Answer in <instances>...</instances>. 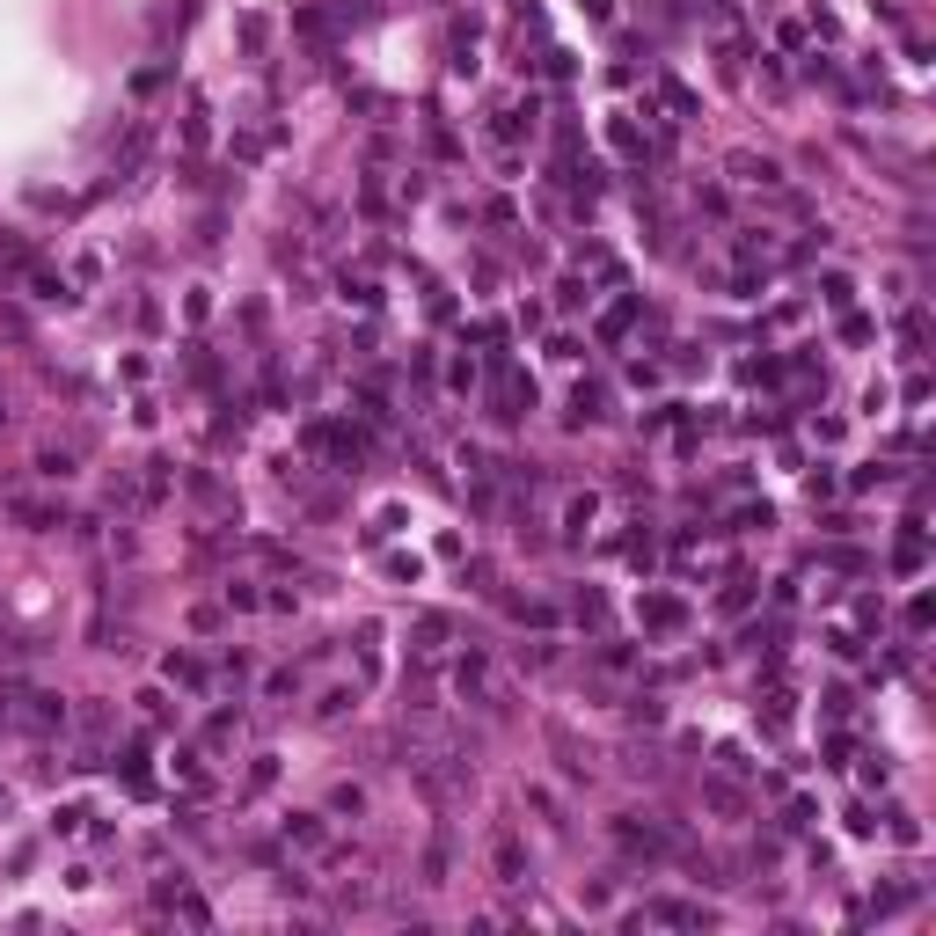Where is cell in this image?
<instances>
[{"mask_svg": "<svg viewBox=\"0 0 936 936\" xmlns=\"http://www.w3.org/2000/svg\"><path fill=\"white\" fill-rule=\"evenodd\" d=\"M651 922H666V929H710L717 915L702 900H644L637 915H622V929H651Z\"/></svg>", "mask_w": 936, "mask_h": 936, "instance_id": "6da1fadb", "label": "cell"}, {"mask_svg": "<svg viewBox=\"0 0 936 936\" xmlns=\"http://www.w3.org/2000/svg\"><path fill=\"white\" fill-rule=\"evenodd\" d=\"M66 724H74V710H66L59 695H44V688L15 695V732H66Z\"/></svg>", "mask_w": 936, "mask_h": 936, "instance_id": "7a4b0ae2", "label": "cell"}, {"mask_svg": "<svg viewBox=\"0 0 936 936\" xmlns=\"http://www.w3.org/2000/svg\"><path fill=\"white\" fill-rule=\"evenodd\" d=\"M615 841H622L629 856H651V863H659V856H673V841H666L659 827H651V819H637V812H622V819H615Z\"/></svg>", "mask_w": 936, "mask_h": 936, "instance_id": "3957f363", "label": "cell"}, {"mask_svg": "<svg viewBox=\"0 0 936 936\" xmlns=\"http://www.w3.org/2000/svg\"><path fill=\"white\" fill-rule=\"evenodd\" d=\"M30 468H37L44 483H66V476H74V468H81V439H44Z\"/></svg>", "mask_w": 936, "mask_h": 936, "instance_id": "277c9868", "label": "cell"}, {"mask_svg": "<svg viewBox=\"0 0 936 936\" xmlns=\"http://www.w3.org/2000/svg\"><path fill=\"white\" fill-rule=\"evenodd\" d=\"M8 520H22L30 534H52V527H74L66 520V505H52V498H8Z\"/></svg>", "mask_w": 936, "mask_h": 936, "instance_id": "5b68a950", "label": "cell"}, {"mask_svg": "<svg viewBox=\"0 0 936 936\" xmlns=\"http://www.w3.org/2000/svg\"><path fill=\"white\" fill-rule=\"evenodd\" d=\"M454 695H468V702H498V695H490V659H483V651H461V659H454Z\"/></svg>", "mask_w": 936, "mask_h": 936, "instance_id": "8992f818", "label": "cell"}, {"mask_svg": "<svg viewBox=\"0 0 936 936\" xmlns=\"http://www.w3.org/2000/svg\"><path fill=\"white\" fill-rule=\"evenodd\" d=\"M724 169H732V183H746V191H783V169L768 154H732Z\"/></svg>", "mask_w": 936, "mask_h": 936, "instance_id": "52a82bcc", "label": "cell"}, {"mask_svg": "<svg viewBox=\"0 0 936 936\" xmlns=\"http://www.w3.org/2000/svg\"><path fill=\"white\" fill-rule=\"evenodd\" d=\"M286 849L330 856V819H322V812H293V819H286Z\"/></svg>", "mask_w": 936, "mask_h": 936, "instance_id": "ba28073f", "label": "cell"}, {"mask_svg": "<svg viewBox=\"0 0 936 936\" xmlns=\"http://www.w3.org/2000/svg\"><path fill=\"white\" fill-rule=\"evenodd\" d=\"M732 256H739V264H776V256H783V242H776V234H768V227H739L732 234Z\"/></svg>", "mask_w": 936, "mask_h": 936, "instance_id": "9c48e42d", "label": "cell"}, {"mask_svg": "<svg viewBox=\"0 0 936 936\" xmlns=\"http://www.w3.org/2000/svg\"><path fill=\"white\" fill-rule=\"evenodd\" d=\"M490 871H498V885H527V849H520V834H498V841H490Z\"/></svg>", "mask_w": 936, "mask_h": 936, "instance_id": "30bf717a", "label": "cell"}, {"mask_svg": "<svg viewBox=\"0 0 936 936\" xmlns=\"http://www.w3.org/2000/svg\"><path fill=\"white\" fill-rule=\"evenodd\" d=\"M637 622H644V629H681L688 607L673 600V593H644V600H637Z\"/></svg>", "mask_w": 936, "mask_h": 936, "instance_id": "8fae6325", "label": "cell"}, {"mask_svg": "<svg viewBox=\"0 0 936 936\" xmlns=\"http://www.w3.org/2000/svg\"><path fill=\"white\" fill-rule=\"evenodd\" d=\"M702 805H710L717 819H739V812H746V790H739L732 776H710V783H702Z\"/></svg>", "mask_w": 936, "mask_h": 936, "instance_id": "7c38bea8", "label": "cell"}, {"mask_svg": "<svg viewBox=\"0 0 936 936\" xmlns=\"http://www.w3.org/2000/svg\"><path fill=\"white\" fill-rule=\"evenodd\" d=\"M351 659H359V681L381 673V622H359V629H351Z\"/></svg>", "mask_w": 936, "mask_h": 936, "instance_id": "4fadbf2b", "label": "cell"}, {"mask_svg": "<svg viewBox=\"0 0 936 936\" xmlns=\"http://www.w3.org/2000/svg\"><path fill=\"white\" fill-rule=\"evenodd\" d=\"M161 673H169L176 688H191V695H198V688H213V673H205V659H191V651H169V659H161Z\"/></svg>", "mask_w": 936, "mask_h": 936, "instance_id": "5bb4252c", "label": "cell"}, {"mask_svg": "<svg viewBox=\"0 0 936 936\" xmlns=\"http://www.w3.org/2000/svg\"><path fill=\"white\" fill-rule=\"evenodd\" d=\"M454 637V622L447 615H417V659H439V644Z\"/></svg>", "mask_w": 936, "mask_h": 936, "instance_id": "9a60e30c", "label": "cell"}, {"mask_svg": "<svg viewBox=\"0 0 936 936\" xmlns=\"http://www.w3.org/2000/svg\"><path fill=\"white\" fill-rule=\"evenodd\" d=\"M176 776H183V790H198V798L213 790V768H205V754H198V746H183V754H176Z\"/></svg>", "mask_w": 936, "mask_h": 936, "instance_id": "2e32d148", "label": "cell"}, {"mask_svg": "<svg viewBox=\"0 0 936 936\" xmlns=\"http://www.w3.org/2000/svg\"><path fill=\"white\" fill-rule=\"evenodd\" d=\"M351 710H359V681H351V688H330V695L315 702V717H322V724H337V717H351Z\"/></svg>", "mask_w": 936, "mask_h": 936, "instance_id": "e0dca14e", "label": "cell"}, {"mask_svg": "<svg viewBox=\"0 0 936 936\" xmlns=\"http://www.w3.org/2000/svg\"><path fill=\"white\" fill-rule=\"evenodd\" d=\"M593 512H600V498H593V490H585V498H571V505H564V534H571V542H585V527H593Z\"/></svg>", "mask_w": 936, "mask_h": 936, "instance_id": "ac0fdd59", "label": "cell"}, {"mask_svg": "<svg viewBox=\"0 0 936 936\" xmlns=\"http://www.w3.org/2000/svg\"><path fill=\"white\" fill-rule=\"evenodd\" d=\"M191 498H198V505H213V512H227V505H234V498H227V483H220V476H205V468H191Z\"/></svg>", "mask_w": 936, "mask_h": 936, "instance_id": "d6986e66", "label": "cell"}, {"mask_svg": "<svg viewBox=\"0 0 936 936\" xmlns=\"http://www.w3.org/2000/svg\"><path fill=\"white\" fill-rule=\"evenodd\" d=\"M819 293H827V308H834V315H849V300H856V278H849V271H827V278H819Z\"/></svg>", "mask_w": 936, "mask_h": 936, "instance_id": "ffe728a7", "label": "cell"}, {"mask_svg": "<svg viewBox=\"0 0 936 936\" xmlns=\"http://www.w3.org/2000/svg\"><path fill=\"white\" fill-rule=\"evenodd\" d=\"M286 695H300V666H271L264 673V702H286Z\"/></svg>", "mask_w": 936, "mask_h": 936, "instance_id": "44dd1931", "label": "cell"}, {"mask_svg": "<svg viewBox=\"0 0 936 936\" xmlns=\"http://www.w3.org/2000/svg\"><path fill=\"white\" fill-rule=\"evenodd\" d=\"M593 666H600V673H629V666H637V651H629V644H600Z\"/></svg>", "mask_w": 936, "mask_h": 936, "instance_id": "7402d4cb", "label": "cell"}, {"mask_svg": "<svg viewBox=\"0 0 936 936\" xmlns=\"http://www.w3.org/2000/svg\"><path fill=\"white\" fill-rule=\"evenodd\" d=\"M139 490H147V505L169 498V461H147V476H139Z\"/></svg>", "mask_w": 936, "mask_h": 936, "instance_id": "603a6c76", "label": "cell"}, {"mask_svg": "<svg viewBox=\"0 0 936 936\" xmlns=\"http://www.w3.org/2000/svg\"><path fill=\"white\" fill-rule=\"evenodd\" d=\"M227 607H242V615H249V607H264V593H256V585L249 578H227V593H220Z\"/></svg>", "mask_w": 936, "mask_h": 936, "instance_id": "cb8c5ba5", "label": "cell"}, {"mask_svg": "<svg viewBox=\"0 0 936 936\" xmlns=\"http://www.w3.org/2000/svg\"><path fill=\"white\" fill-rule=\"evenodd\" d=\"M878 483H893V461H871V468H856L849 490H878Z\"/></svg>", "mask_w": 936, "mask_h": 936, "instance_id": "d4e9b609", "label": "cell"}, {"mask_svg": "<svg viewBox=\"0 0 936 936\" xmlns=\"http://www.w3.org/2000/svg\"><path fill=\"white\" fill-rule=\"evenodd\" d=\"M659 96H666V110H673V117H695V96H688L681 81H659Z\"/></svg>", "mask_w": 936, "mask_h": 936, "instance_id": "484cf974", "label": "cell"}, {"mask_svg": "<svg viewBox=\"0 0 936 936\" xmlns=\"http://www.w3.org/2000/svg\"><path fill=\"white\" fill-rule=\"evenodd\" d=\"M330 812H366V790L359 783H337L330 790Z\"/></svg>", "mask_w": 936, "mask_h": 936, "instance_id": "4316f807", "label": "cell"}, {"mask_svg": "<svg viewBox=\"0 0 936 936\" xmlns=\"http://www.w3.org/2000/svg\"><path fill=\"white\" fill-rule=\"evenodd\" d=\"M900 337H907V344H929V315L907 308V315H900Z\"/></svg>", "mask_w": 936, "mask_h": 936, "instance_id": "83f0119b", "label": "cell"}, {"mask_svg": "<svg viewBox=\"0 0 936 936\" xmlns=\"http://www.w3.org/2000/svg\"><path fill=\"white\" fill-rule=\"evenodd\" d=\"M278 783V754H256V768H249V790H271Z\"/></svg>", "mask_w": 936, "mask_h": 936, "instance_id": "f1b7e54d", "label": "cell"}, {"mask_svg": "<svg viewBox=\"0 0 936 936\" xmlns=\"http://www.w3.org/2000/svg\"><path fill=\"white\" fill-rule=\"evenodd\" d=\"M571 607H578V622H593V629H600V622H607V600H600V593H578V600H571Z\"/></svg>", "mask_w": 936, "mask_h": 936, "instance_id": "f546056e", "label": "cell"}, {"mask_svg": "<svg viewBox=\"0 0 936 936\" xmlns=\"http://www.w3.org/2000/svg\"><path fill=\"white\" fill-rule=\"evenodd\" d=\"M629 315H637V300H622V308H615V315H607V322H600V337H607V344H615V337L629 330Z\"/></svg>", "mask_w": 936, "mask_h": 936, "instance_id": "4dcf8cb0", "label": "cell"}, {"mask_svg": "<svg viewBox=\"0 0 936 936\" xmlns=\"http://www.w3.org/2000/svg\"><path fill=\"white\" fill-rule=\"evenodd\" d=\"M893 841H900V849H915V841H922V827H915V812H893Z\"/></svg>", "mask_w": 936, "mask_h": 936, "instance_id": "1f68e13d", "label": "cell"}, {"mask_svg": "<svg viewBox=\"0 0 936 936\" xmlns=\"http://www.w3.org/2000/svg\"><path fill=\"white\" fill-rule=\"evenodd\" d=\"M520 666H534V673L556 666V644H520Z\"/></svg>", "mask_w": 936, "mask_h": 936, "instance_id": "d6a6232c", "label": "cell"}, {"mask_svg": "<svg viewBox=\"0 0 936 936\" xmlns=\"http://www.w3.org/2000/svg\"><path fill=\"white\" fill-rule=\"evenodd\" d=\"M81 819H88L81 805H59V812H52V834H81Z\"/></svg>", "mask_w": 936, "mask_h": 936, "instance_id": "836d02e7", "label": "cell"}, {"mask_svg": "<svg viewBox=\"0 0 936 936\" xmlns=\"http://www.w3.org/2000/svg\"><path fill=\"white\" fill-rule=\"evenodd\" d=\"M827 651H834V659H856V651H863V644L849 637V629H827Z\"/></svg>", "mask_w": 936, "mask_h": 936, "instance_id": "e575fe53", "label": "cell"}, {"mask_svg": "<svg viewBox=\"0 0 936 936\" xmlns=\"http://www.w3.org/2000/svg\"><path fill=\"white\" fill-rule=\"evenodd\" d=\"M929 615H936V607H929V593H915V600H907V629H929Z\"/></svg>", "mask_w": 936, "mask_h": 936, "instance_id": "d590c367", "label": "cell"}, {"mask_svg": "<svg viewBox=\"0 0 936 936\" xmlns=\"http://www.w3.org/2000/svg\"><path fill=\"white\" fill-rule=\"evenodd\" d=\"M8 724H15V702H8V695H0V732H8Z\"/></svg>", "mask_w": 936, "mask_h": 936, "instance_id": "8d00e7d4", "label": "cell"}, {"mask_svg": "<svg viewBox=\"0 0 936 936\" xmlns=\"http://www.w3.org/2000/svg\"><path fill=\"white\" fill-rule=\"evenodd\" d=\"M8 417H15V410H8V395H0V432H8Z\"/></svg>", "mask_w": 936, "mask_h": 936, "instance_id": "74e56055", "label": "cell"}]
</instances>
